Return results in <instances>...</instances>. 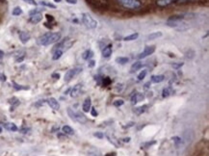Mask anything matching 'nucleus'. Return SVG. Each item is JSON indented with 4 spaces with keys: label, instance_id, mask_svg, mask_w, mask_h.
<instances>
[{
    "label": "nucleus",
    "instance_id": "6ab92c4d",
    "mask_svg": "<svg viewBox=\"0 0 209 156\" xmlns=\"http://www.w3.org/2000/svg\"><path fill=\"white\" fill-rule=\"evenodd\" d=\"M63 53L64 52L62 51L61 49H54V53H53L52 59L54 60V61H56V60H59L62 57Z\"/></svg>",
    "mask_w": 209,
    "mask_h": 156
},
{
    "label": "nucleus",
    "instance_id": "79ce46f5",
    "mask_svg": "<svg viewBox=\"0 0 209 156\" xmlns=\"http://www.w3.org/2000/svg\"><path fill=\"white\" fill-rule=\"evenodd\" d=\"M3 56H4V52H3L2 50H0V60L3 58Z\"/></svg>",
    "mask_w": 209,
    "mask_h": 156
},
{
    "label": "nucleus",
    "instance_id": "9d476101",
    "mask_svg": "<svg viewBox=\"0 0 209 156\" xmlns=\"http://www.w3.org/2000/svg\"><path fill=\"white\" fill-rule=\"evenodd\" d=\"M47 103L48 105L52 108L53 110H59L60 109V104L58 102V100L56 99V98L54 97H50L47 99Z\"/></svg>",
    "mask_w": 209,
    "mask_h": 156
},
{
    "label": "nucleus",
    "instance_id": "1a4fd4ad",
    "mask_svg": "<svg viewBox=\"0 0 209 156\" xmlns=\"http://www.w3.org/2000/svg\"><path fill=\"white\" fill-rule=\"evenodd\" d=\"M154 51H155V46H147L145 47L144 51L138 55V59L146 58V57L151 55V54H153Z\"/></svg>",
    "mask_w": 209,
    "mask_h": 156
},
{
    "label": "nucleus",
    "instance_id": "49530a36",
    "mask_svg": "<svg viewBox=\"0 0 209 156\" xmlns=\"http://www.w3.org/2000/svg\"><path fill=\"white\" fill-rule=\"evenodd\" d=\"M177 2H186V1H189V0H176Z\"/></svg>",
    "mask_w": 209,
    "mask_h": 156
},
{
    "label": "nucleus",
    "instance_id": "37998d69",
    "mask_svg": "<svg viewBox=\"0 0 209 156\" xmlns=\"http://www.w3.org/2000/svg\"><path fill=\"white\" fill-rule=\"evenodd\" d=\"M27 2H29V3H31V4H34L36 5V2H34V0H26Z\"/></svg>",
    "mask_w": 209,
    "mask_h": 156
},
{
    "label": "nucleus",
    "instance_id": "e433bc0d",
    "mask_svg": "<svg viewBox=\"0 0 209 156\" xmlns=\"http://www.w3.org/2000/svg\"><path fill=\"white\" fill-rule=\"evenodd\" d=\"M96 65V62L95 60H89V64H88V67L89 68H93Z\"/></svg>",
    "mask_w": 209,
    "mask_h": 156
},
{
    "label": "nucleus",
    "instance_id": "b1692460",
    "mask_svg": "<svg viewBox=\"0 0 209 156\" xmlns=\"http://www.w3.org/2000/svg\"><path fill=\"white\" fill-rule=\"evenodd\" d=\"M93 56V53L92 50H86V51L82 54V58L84 60H90Z\"/></svg>",
    "mask_w": 209,
    "mask_h": 156
},
{
    "label": "nucleus",
    "instance_id": "de8ad7c7",
    "mask_svg": "<svg viewBox=\"0 0 209 156\" xmlns=\"http://www.w3.org/2000/svg\"><path fill=\"white\" fill-rule=\"evenodd\" d=\"M129 141H130V138L128 137V138H125V142H129Z\"/></svg>",
    "mask_w": 209,
    "mask_h": 156
},
{
    "label": "nucleus",
    "instance_id": "c03bdc74",
    "mask_svg": "<svg viewBox=\"0 0 209 156\" xmlns=\"http://www.w3.org/2000/svg\"><path fill=\"white\" fill-rule=\"evenodd\" d=\"M105 156H116V153H108V154H106Z\"/></svg>",
    "mask_w": 209,
    "mask_h": 156
},
{
    "label": "nucleus",
    "instance_id": "bb28decb",
    "mask_svg": "<svg viewBox=\"0 0 209 156\" xmlns=\"http://www.w3.org/2000/svg\"><path fill=\"white\" fill-rule=\"evenodd\" d=\"M147 106V105H144V106H141V107H138V108H135L134 110V113H136L137 115H141L142 113H144L145 111H146V108Z\"/></svg>",
    "mask_w": 209,
    "mask_h": 156
},
{
    "label": "nucleus",
    "instance_id": "ddd939ff",
    "mask_svg": "<svg viewBox=\"0 0 209 156\" xmlns=\"http://www.w3.org/2000/svg\"><path fill=\"white\" fill-rule=\"evenodd\" d=\"M91 107H92V102H91V98L90 97H87L86 99H85L84 103H83V106H82V109L85 113H88L89 111H91Z\"/></svg>",
    "mask_w": 209,
    "mask_h": 156
},
{
    "label": "nucleus",
    "instance_id": "9b49d317",
    "mask_svg": "<svg viewBox=\"0 0 209 156\" xmlns=\"http://www.w3.org/2000/svg\"><path fill=\"white\" fill-rule=\"evenodd\" d=\"M81 89H82V85H81V84H76V85H75L73 88H72V90H71V97H77L78 95H80Z\"/></svg>",
    "mask_w": 209,
    "mask_h": 156
},
{
    "label": "nucleus",
    "instance_id": "f03ea898",
    "mask_svg": "<svg viewBox=\"0 0 209 156\" xmlns=\"http://www.w3.org/2000/svg\"><path fill=\"white\" fill-rule=\"evenodd\" d=\"M68 114L73 121H77L81 124H85L88 122V119L86 118V116L82 114L81 112H75L73 109L71 108H68Z\"/></svg>",
    "mask_w": 209,
    "mask_h": 156
},
{
    "label": "nucleus",
    "instance_id": "a211bd4d",
    "mask_svg": "<svg viewBox=\"0 0 209 156\" xmlns=\"http://www.w3.org/2000/svg\"><path fill=\"white\" fill-rule=\"evenodd\" d=\"M160 37H162V32H154V33H151L147 36V40L148 41H152V40H156V39H158Z\"/></svg>",
    "mask_w": 209,
    "mask_h": 156
},
{
    "label": "nucleus",
    "instance_id": "4c0bfd02",
    "mask_svg": "<svg viewBox=\"0 0 209 156\" xmlns=\"http://www.w3.org/2000/svg\"><path fill=\"white\" fill-rule=\"evenodd\" d=\"M91 114H92L93 117H98V112L96 111L95 108H92V109H91Z\"/></svg>",
    "mask_w": 209,
    "mask_h": 156
},
{
    "label": "nucleus",
    "instance_id": "f704fd0d",
    "mask_svg": "<svg viewBox=\"0 0 209 156\" xmlns=\"http://www.w3.org/2000/svg\"><path fill=\"white\" fill-rule=\"evenodd\" d=\"M41 4L44 5V6H47V7H50V8H54V9L56 8V6H55V5L50 4V3H46V2H41Z\"/></svg>",
    "mask_w": 209,
    "mask_h": 156
},
{
    "label": "nucleus",
    "instance_id": "f257e3e1",
    "mask_svg": "<svg viewBox=\"0 0 209 156\" xmlns=\"http://www.w3.org/2000/svg\"><path fill=\"white\" fill-rule=\"evenodd\" d=\"M61 39V34L60 33H46V34L42 35V37L39 38L38 43L41 46H49V44L55 43Z\"/></svg>",
    "mask_w": 209,
    "mask_h": 156
},
{
    "label": "nucleus",
    "instance_id": "ea45409f",
    "mask_svg": "<svg viewBox=\"0 0 209 156\" xmlns=\"http://www.w3.org/2000/svg\"><path fill=\"white\" fill-rule=\"evenodd\" d=\"M0 80H1V81H5L6 80V76L3 75L2 73H0Z\"/></svg>",
    "mask_w": 209,
    "mask_h": 156
},
{
    "label": "nucleus",
    "instance_id": "4be33fe9",
    "mask_svg": "<svg viewBox=\"0 0 209 156\" xmlns=\"http://www.w3.org/2000/svg\"><path fill=\"white\" fill-rule=\"evenodd\" d=\"M138 37H139V34H138V33H134V34H131V35L126 36V37H125V38H123V41H135V40H137Z\"/></svg>",
    "mask_w": 209,
    "mask_h": 156
},
{
    "label": "nucleus",
    "instance_id": "0eeeda50",
    "mask_svg": "<svg viewBox=\"0 0 209 156\" xmlns=\"http://www.w3.org/2000/svg\"><path fill=\"white\" fill-rule=\"evenodd\" d=\"M72 43H73V41L71 40L69 38H66L63 41H61L60 43L57 44L55 46V49H61L64 52V51H66V50H68L69 47L72 46Z\"/></svg>",
    "mask_w": 209,
    "mask_h": 156
},
{
    "label": "nucleus",
    "instance_id": "a878e982",
    "mask_svg": "<svg viewBox=\"0 0 209 156\" xmlns=\"http://www.w3.org/2000/svg\"><path fill=\"white\" fill-rule=\"evenodd\" d=\"M116 62L118 63V64L125 65L128 62V58H126V57H118V58L116 59Z\"/></svg>",
    "mask_w": 209,
    "mask_h": 156
},
{
    "label": "nucleus",
    "instance_id": "5701e85b",
    "mask_svg": "<svg viewBox=\"0 0 209 156\" xmlns=\"http://www.w3.org/2000/svg\"><path fill=\"white\" fill-rule=\"evenodd\" d=\"M174 2V0H157V5L160 7H166Z\"/></svg>",
    "mask_w": 209,
    "mask_h": 156
},
{
    "label": "nucleus",
    "instance_id": "393cba45",
    "mask_svg": "<svg viewBox=\"0 0 209 156\" xmlns=\"http://www.w3.org/2000/svg\"><path fill=\"white\" fill-rule=\"evenodd\" d=\"M172 94V88H170V87H169V88H165L164 90H163L162 95H163V97H168Z\"/></svg>",
    "mask_w": 209,
    "mask_h": 156
},
{
    "label": "nucleus",
    "instance_id": "cd10ccee",
    "mask_svg": "<svg viewBox=\"0 0 209 156\" xmlns=\"http://www.w3.org/2000/svg\"><path fill=\"white\" fill-rule=\"evenodd\" d=\"M13 85H14V88L16 89L17 91H19V90H29V87L19 85V84H17L16 82H13Z\"/></svg>",
    "mask_w": 209,
    "mask_h": 156
},
{
    "label": "nucleus",
    "instance_id": "7c9ffc66",
    "mask_svg": "<svg viewBox=\"0 0 209 156\" xmlns=\"http://www.w3.org/2000/svg\"><path fill=\"white\" fill-rule=\"evenodd\" d=\"M123 103H125V101H123L122 99H117V100H115L114 101V106H116V107H120V106H122V105H123Z\"/></svg>",
    "mask_w": 209,
    "mask_h": 156
},
{
    "label": "nucleus",
    "instance_id": "58836bf2",
    "mask_svg": "<svg viewBox=\"0 0 209 156\" xmlns=\"http://www.w3.org/2000/svg\"><path fill=\"white\" fill-rule=\"evenodd\" d=\"M66 1L69 4H76L77 3V0H66Z\"/></svg>",
    "mask_w": 209,
    "mask_h": 156
},
{
    "label": "nucleus",
    "instance_id": "2eb2a0df",
    "mask_svg": "<svg viewBox=\"0 0 209 156\" xmlns=\"http://www.w3.org/2000/svg\"><path fill=\"white\" fill-rule=\"evenodd\" d=\"M142 68H143V64L141 62H135L130 68V73H135L136 71H138Z\"/></svg>",
    "mask_w": 209,
    "mask_h": 156
},
{
    "label": "nucleus",
    "instance_id": "c9c22d12",
    "mask_svg": "<svg viewBox=\"0 0 209 156\" xmlns=\"http://www.w3.org/2000/svg\"><path fill=\"white\" fill-rule=\"evenodd\" d=\"M172 140L175 143V145H178L179 143H181V139L179 137H172Z\"/></svg>",
    "mask_w": 209,
    "mask_h": 156
},
{
    "label": "nucleus",
    "instance_id": "4468645a",
    "mask_svg": "<svg viewBox=\"0 0 209 156\" xmlns=\"http://www.w3.org/2000/svg\"><path fill=\"white\" fill-rule=\"evenodd\" d=\"M112 55V46L109 44V46H105L103 50H102V56L103 58H109Z\"/></svg>",
    "mask_w": 209,
    "mask_h": 156
},
{
    "label": "nucleus",
    "instance_id": "423d86ee",
    "mask_svg": "<svg viewBox=\"0 0 209 156\" xmlns=\"http://www.w3.org/2000/svg\"><path fill=\"white\" fill-rule=\"evenodd\" d=\"M82 68L80 67H77V68H71V70H68L65 74V77H64V80H65V82H69L72 78L75 77L76 75H78L81 71H82Z\"/></svg>",
    "mask_w": 209,
    "mask_h": 156
},
{
    "label": "nucleus",
    "instance_id": "7ed1b4c3",
    "mask_svg": "<svg viewBox=\"0 0 209 156\" xmlns=\"http://www.w3.org/2000/svg\"><path fill=\"white\" fill-rule=\"evenodd\" d=\"M183 19H184V17L181 16V14H179V16H172L167 19L166 25L178 30L181 27V25L184 24V23H182Z\"/></svg>",
    "mask_w": 209,
    "mask_h": 156
},
{
    "label": "nucleus",
    "instance_id": "39448f33",
    "mask_svg": "<svg viewBox=\"0 0 209 156\" xmlns=\"http://www.w3.org/2000/svg\"><path fill=\"white\" fill-rule=\"evenodd\" d=\"M118 2L125 8L132 9V10L139 9L141 7V2L139 0H118Z\"/></svg>",
    "mask_w": 209,
    "mask_h": 156
},
{
    "label": "nucleus",
    "instance_id": "a19ab883",
    "mask_svg": "<svg viewBox=\"0 0 209 156\" xmlns=\"http://www.w3.org/2000/svg\"><path fill=\"white\" fill-rule=\"evenodd\" d=\"M46 19L48 20H53V17H52V16H50V14H46Z\"/></svg>",
    "mask_w": 209,
    "mask_h": 156
},
{
    "label": "nucleus",
    "instance_id": "2f4dec72",
    "mask_svg": "<svg viewBox=\"0 0 209 156\" xmlns=\"http://www.w3.org/2000/svg\"><path fill=\"white\" fill-rule=\"evenodd\" d=\"M9 102H10L11 104H13V105H19V99H17V98H16V97L11 98V99L9 100Z\"/></svg>",
    "mask_w": 209,
    "mask_h": 156
},
{
    "label": "nucleus",
    "instance_id": "09e8293b",
    "mask_svg": "<svg viewBox=\"0 0 209 156\" xmlns=\"http://www.w3.org/2000/svg\"><path fill=\"white\" fill-rule=\"evenodd\" d=\"M54 1H55V2H61L62 0H54Z\"/></svg>",
    "mask_w": 209,
    "mask_h": 156
},
{
    "label": "nucleus",
    "instance_id": "f3484780",
    "mask_svg": "<svg viewBox=\"0 0 209 156\" xmlns=\"http://www.w3.org/2000/svg\"><path fill=\"white\" fill-rule=\"evenodd\" d=\"M143 98H144V97L141 94H139V92H136V94L131 97V103L132 104H136L138 102V101L142 100Z\"/></svg>",
    "mask_w": 209,
    "mask_h": 156
},
{
    "label": "nucleus",
    "instance_id": "72a5a7b5",
    "mask_svg": "<svg viewBox=\"0 0 209 156\" xmlns=\"http://www.w3.org/2000/svg\"><path fill=\"white\" fill-rule=\"evenodd\" d=\"M93 136L98 138V139H102V138L104 137V135L102 132H95V133H93Z\"/></svg>",
    "mask_w": 209,
    "mask_h": 156
},
{
    "label": "nucleus",
    "instance_id": "dca6fc26",
    "mask_svg": "<svg viewBox=\"0 0 209 156\" xmlns=\"http://www.w3.org/2000/svg\"><path fill=\"white\" fill-rule=\"evenodd\" d=\"M3 126H4L5 129H7L9 131H17V125L13 124V122H6V124H3Z\"/></svg>",
    "mask_w": 209,
    "mask_h": 156
},
{
    "label": "nucleus",
    "instance_id": "aec40b11",
    "mask_svg": "<svg viewBox=\"0 0 209 156\" xmlns=\"http://www.w3.org/2000/svg\"><path fill=\"white\" fill-rule=\"evenodd\" d=\"M165 79L164 75H153L151 76V82L152 83H161Z\"/></svg>",
    "mask_w": 209,
    "mask_h": 156
},
{
    "label": "nucleus",
    "instance_id": "473e14b6",
    "mask_svg": "<svg viewBox=\"0 0 209 156\" xmlns=\"http://www.w3.org/2000/svg\"><path fill=\"white\" fill-rule=\"evenodd\" d=\"M183 65H184L183 63H174V64H172V68H175V70H178V68L182 67Z\"/></svg>",
    "mask_w": 209,
    "mask_h": 156
},
{
    "label": "nucleus",
    "instance_id": "c85d7f7f",
    "mask_svg": "<svg viewBox=\"0 0 209 156\" xmlns=\"http://www.w3.org/2000/svg\"><path fill=\"white\" fill-rule=\"evenodd\" d=\"M13 16H15V17H17V16H20L21 14H22V10H21V8L20 7H19V6H17V7H16L13 10Z\"/></svg>",
    "mask_w": 209,
    "mask_h": 156
},
{
    "label": "nucleus",
    "instance_id": "20e7f679",
    "mask_svg": "<svg viewBox=\"0 0 209 156\" xmlns=\"http://www.w3.org/2000/svg\"><path fill=\"white\" fill-rule=\"evenodd\" d=\"M82 19V22L85 24V26L89 29H96L98 27V21L96 19H93V17L88 13H83L81 16Z\"/></svg>",
    "mask_w": 209,
    "mask_h": 156
},
{
    "label": "nucleus",
    "instance_id": "a18cd8bd",
    "mask_svg": "<svg viewBox=\"0 0 209 156\" xmlns=\"http://www.w3.org/2000/svg\"><path fill=\"white\" fill-rule=\"evenodd\" d=\"M149 84H150V82H148V83H147V84H146V85H145V88H146V89H147V88H148V87H149V86H148V85H149Z\"/></svg>",
    "mask_w": 209,
    "mask_h": 156
},
{
    "label": "nucleus",
    "instance_id": "6e6552de",
    "mask_svg": "<svg viewBox=\"0 0 209 156\" xmlns=\"http://www.w3.org/2000/svg\"><path fill=\"white\" fill-rule=\"evenodd\" d=\"M42 19V16L40 12L38 11H31L30 12V22L33 23V24H37Z\"/></svg>",
    "mask_w": 209,
    "mask_h": 156
},
{
    "label": "nucleus",
    "instance_id": "f8f14e48",
    "mask_svg": "<svg viewBox=\"0 0 209 156\" xmlns=\"http://www.w3.org/2000/svg\"><path fill=\"white\" fill-rule=\"evenodd\" d=\"M19 40L23 44L27 43L30 40V34L28 32H25V31H21L19 33Z\"/></svg>",
    "mask_w": 209,
    "mask_h": 156
},
{
    "label": "nucleus",
    "instance_id": "412c9836",
    "mask_svg": "<svg viewBox=\"0 0 209 156\" xmlns=\"http://www.w3.org/2000/svg\"><path fill=\"white\" fill-rule=\"evenodd\" d=\"M62 130L64 132V134H66V135H73L74 134V130L72 129L71 126H69V125H65V126H63Z\"/></svg>",
    "mask_w": 209,
    "mask_h": 156
},
{
    "label": "nucleus",
    "instance_id": "c756f323",
    "mask_svg": "<svg viewBox=\"0 0 209 156\" xmlns=\"http://www.w3.org/2000/svg\"><path fill=\"white\" fill-rule=\"evenodd\" d=\"M147 70H142L141 72L139 73V75H138V80H139V81H142V80H143L144 78L147 76Z\"/></svg>",
    "mask_w": 209,
    "mask_h": 156
}]
</instances>
